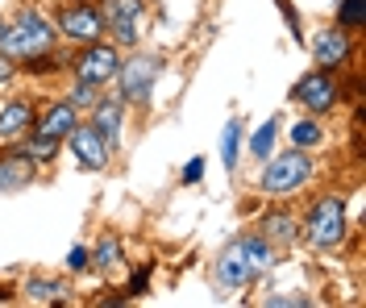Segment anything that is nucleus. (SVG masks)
I'll use <instances>...</instances> for the list:
<instances>
[{"label": "nucleus", "instance_id": "1", "mask_svg": "<svg viewBox=\"0 0 366 308\" xmlns=\"http://www.w3.org/2000/svg\"><path fill=\"white\" fill-rule=\"evenodd\" d=\"M54 42H59V29L46 21L38 9H21L17 21L4 25V34H0V54L13 59V63H25V59H42V54H50Z\"/></svg>", "mask_w": 366, "mask_h": 308}, {"label": "nucleus", "instance_id": "2", "mask_svg": "<svg viewBox=\"0 0 366 308\" xmlns=\"http://www.w3.org/2000/svg\"><path fill=\"white\" fill-rule=\"evenodd\" d=\"M300 234L308 237V246L317 250H337L350 234V213H345V200L337 192H325L312 200L308 217L300 221Z\"/></svg>", "mask_w": 366, "mask_h": 308}, {"label": "nucleus", "instance_id": "3", "mask_svg": "<svg viewBox=\"0 0 366 308\" xmlns=\"http://www.w3.org/2000/svg\"><path fill=\"white\" fill-rule=\"evenodd\" d=\"M308 179H312V154L300 150V146L283 150V154H271L262 163V196H271V200L300 192Z\"/></svg>", "mask_w": 366, "mask_h": 308}, {"label": "nucleus", "instance_id": "4", "mask_svg": "<svg viewBox=\"0 0 366 308\" xmlns=\"http://www.w3.org/2000/svg\"><path fill=\"white\" fill-rule=\"evenodd\" d=\"M159 54H134V59H121V67H117V100L121 104H146L150 92H154V84H159Z\"/></svg>", "mask_w": 366, "mask_h": 308}, {"label": "nucleus", "instance_id": "5", "mask_svg": "<svg viewBox=\"0 0 366 308\" xmlns=\"http://www.w3.org/2000/svg\"><path fill=\"white\" fill-rule=\"evenodd\" d=\"M117 67H121V46L113 42H84V50L71 59V75L84 79V84H96V88H109L117 79Z\"/></svg>", "mask_w": 366, "mask_h": 308}, {"label": "nucleus", "instance_id": "6", "mask_svg": "<svg viewBox=\"0 0 366 308\" xmlns=\"http://www.w3.org/2000/svg\"><path fill=\"white\" fill-rule=\"evenodd\" d=\"M292 100H296L304 113H312V117H320V113H333V109H337V100H342L337 71H320V67L304 71L296 79V88H292Z\"/></svg>", "mask_w": 366, "mask_h": 308}, {"label": "nucleus", "instance_id": "7", "mask_svg": "<svg viewBox=\"0 0 366 308\" xmlns=\"http://www.w3.org/2000/svg\"><path fill=\"white\" fill-rule=\"evenodd\" d=\"M96 9L104 17V29H109L113 46H137L142 21H146V0H100Z\"/></svg>", "mask_w": 366, "mask_h": 308}, {"label": "nucleus", "instance_id": "8", "mask_svg": "<svg viewBox=\"0 0 366 308\" xmlns=\"http://www.w3.org/2000/svg\"><path fill=\"white\" fill-rule=\"evenodd\" d=\"M54 29H59L67 42L84 46V42L104 38V17H100V9L88 4V0H67V4L59 9V17H54Z\"/></svg>", "mask_w": 366, "mask_h": 308}, {"label": "nucleus", "instance_id": "9", "mask_svg": "<svg viewBox=\"0 0 366 308\" xmlns=\"http://www.w3.org/2000/svg\"><path fill=\"white\" fill-rule=\"evenodd\" d=\"M354 34L342 29V25H325L312 34V63H317L320 71H345L350 63H354Z\"/></svg>", "mask_w": 366, "mask_h": 308}, {"label": "nucleus", "instance_id": "10", "mask_svg": "<svg viewBox=\"0 0 366 308\" xmlns=\"http://www.w3.org/2000/svg\"><path fill=\"white\" fill-rule=\"evenodd\" d=\"M67 142H71L75 163L84 167V171H104V167H109V159H113V146H109L100 134H96V129H92V121H88V125L79 121V125L67 134Z\"/></svg>", "mask_w": 366, "mask_h": 308}, {"label": "nucleus", "instance_id": "11", "mask_svg": "<svg viewBox=\"0 0 366 308\" xmlns=\"http://www.w3.org/2000/svg\"><path fill=\"white\" fill-rule=\"evenodd\" d=\"M258 275H254L250 259H246V250H242V242H233L221 250V259H217V284L225 287V292H237V287L254 284Z\"/></svg>", "mask_w": 366, "mask_h": 308}, {"label": "nucleus", "instance_id": "12", "mask_svg": "<svg viewBox=\"0 0 366 308\" xmlns=\"http://www.w3.org/2000/svg\"><path fill=\"white\" fill-rule=\"evenodd\" d=\"M34 100H9V104H0V142H21L25 134L34 129Z\"/></svg>", "mask_w": 366, "mask_h": 308}, {"label": "nucleus", "instance_id": "13", "mask_svg": "<svg viewBox=\"0 0 366 308\" xmlns=\"http://www.w3.org/2000/svg\"><path fill=\"white\" fill-rule=\"evenodd\" d=\"M75 125H79V109H75L71 100H54L42 117L34 121V134H46V138H59V142H67V134L75 129Z\"/></svg>", "mask_w": 366, "mask_h": 308}, {"label": "nucleus", "instance_id": "14", "mask_svg": "<svg viewBox=\"0 0 366 308\" xmlns=\"http://www.w3.org/2000/svg\"><path fill=\"white\" fill-rule=\"evenodd\" d=\"M92 113V129L104 138V142L117 150V138H121V121H125V104L117 100V96H100L96 104L88 109Z\"/></svg>", "mask_w": 366, "mask_h": 308}, {"label": "nucleus", "instance_id": "15", "mask_svg": "<svg viewBox=\"0 0 366 308\" xmlns=\"http://www.w3.org/2000/svg\"><path fill=\"white\" fill-rule=\"evenodd\" d=\"M34 175H38V163H34L25 150L4 154V159H0V196H4V192L29 188V184H34Z\"/></svg>", "mask_w": 366, "mask_h": 308}, {"label": "nucleus", "instance_id": "16", "mask_svg": "<svg viewBox=\"0 0 366 308\" xmlns=\"http://www.w3.org/2000/svg\"><path fill=\"white\" fill-rule=\"evenodd\" d=\"M258 234L267 237L271 246H296L300 242V217L292 213V209H267Z\"/></svg>", "mask_w": 366, "mask_h": 308}, {"label": "nucleus", "instance_id": "17", "mask_svg": "<svg viewBox=\"0 0 366 308\" xmlns=\"http://www.w3.org/2000/svg\"><path fill=\"white\" fill-rule=\"evenodd\" d=\"M242 146H246V121H242V117H229L225 129H221V163H225L229 175H237Z\"/></svg>", "mask_w": 366, "mask_h": 308}, {"label": "nucleus", "instance_id": "18", "mask_svg": "<svg viewBox=\"0 0 366 308\" xmlns=\"http://www.w3.org/2000/svg\"><path fill=\"white\" fill-rule=\"evenodd\" d=\"M67 296H71L67 279H42V275H34L25 284V300H34V304H67Z\"/></svg>", "mask_w": 366, "mask_h": 308}, {"label": "nucleus", "instance_id": "19", "mask_svg": "<svg viewBox=\"0 0 366 308\" xmlns=\"http://www.w3.org/2000/svg\"><path fill=\"white\" fill-rule=\"evenodd\" d=\"M237 242H242V250H246V259H250L254 275H267V271H271L274 262H279L274 246H271V242H267L262 234H242Z\"/></svg>", "mask_w": 366, "mask_h": 308}, {"label": "nucleus", "instance_id": "20", "mask_svg": "<svg viewBox=\"0 0 366 308\" xmlns=\"http://www.w3.org/2000/svg\"><path fill=\"white\" fill-rule=\"evenodd\" d=\"M92 267H100L104 275L117 271V267H121V237H117V234L100 237V242H96V250H92Z\"/></svg>", "mask_w": 366, "mask_h": 308}, {"label": "nucleus", "instance_id": "21", "mask_svg": "<svg viewBox=\"0 0 366 308\" xmlns=\"http://www.w3.org/2000/svg\"><path fill=\"white\" fill-rule=\"evenodd\" d=\"M274 142H279V121H262L258 129H254V138H250V154L258 159V163H267L274 154Z\"/></svg>", "mask_w": 366, "mask_h": 308}, {"label": "nucleus", "instance_id": "22", "mask_svg": "<svg viewBox=\"0 0 366 308\" xmlns=\"http://www.w3.org/2000/svg\"><path fill=\"white\" fill-rule=\"evenodd\" d=\"M59 138H46V134H34V129H29V142L21 146L25 154H29V159H34V163H54V159H59Z\"/></svg>", "mask_w": 366, "mask_h": 308}, {"label": "nucleus", "instance_id": "23", "mask_svg": "<svg viewBox=\"0 0 366 308\" xmlns=\"http://www.w3.org/2000/svg\"><path fill=\"white\" fill-rule=\"evenodd\" d=\"M325 142V129L317 125V117H304L292 125V146H300V150H317V146Z\"/></svg>", "mask_w": 366, "mask_h": 308}, {"label": "nucleus", "instance_id": "24", "mask_svg": "<svg viewBox=\"0 0 366 308\" xmlns=\"http://www.w3.org/2000/svg\"><path fill=\"white\" fill-rule=\"evenodd\" d=\"M337 25L358 34L366 25V0H337Z\"/></svg>", "mask_w": 366, "mask_h": 308}, {"label": "nucleus", "instance_id": "25", "mask_svg": "<svg viewBox=\"0 0 366 308\" xmlns=\"http://www.w3.org/2000/svg\"><path fill=\"white\" fill-rule=\"evenodd\" d=\"M67 100L75 104V109H79V113H84V109H92V104L100 100V88H96V84H84V79H75V84H71V96H67Z\"/></svg>", "mask_w": 366, "mask_h": 308}, {"label": "nucleus", "instance_id": "26", "mask_svg": "<svg viewBox=\"0 0 366 308\" xmlns=\"http://www.w3.org/2000/svg\"><path fill=\"white\" fill-rule=\"evenodd\" d=\"M274 4H279V13H283V21H287V34H292V42H296V46H304V25H300L296 4H292V0H274Z\"/></svg>", "mask_w": 366, "mask_h": 308}, {"label": "nucleus", "instance_id": "27", "mask_svg": "<svg viewBox=\"0 0 366 308\" xmlns=\"http://www.w3.org/2000/svg\"><path fill=\"white\" fill-rule=\"evenodd\" d=\"M63 267H67L71 275H84V271L92 267V250H88V246H71L67 259H63Z\"/></svg>", "mask_w": 366, "mask_h": 308}, {"label": "nucleus", "instance_id": "28", "mask_svg": "<svg viewBox=\"0 0 366 308\" xmlns=\"http://www.w3.org/2000/svg\"><path fill=\"white\" fill-rule=\"evenodd\" d=\"M204 171H208L204 154H196V159H187V163H183V171H179V184H187V188H192V184H200V179H204Z\"/></svg>", "mask_w": 366, "mask_h": 308}, {"label": "nucleus", "instance_id": "29", "mask_svg": "<svg viewBox=\"0 0 366 308\" xmlns=\"http://www.w3.org/2000/svg\"><path fill=\"white\" fill-rule=\"evenodd\" d=\"M146 292H150V267L134 271V279H129V287H125V296L134 300V296H146Z\"/></svg>", "mask_w": 366, "mask_h": 308}, {"label": "nucleus", "instance_id": "30", "mask_svg": "<svg viewBox=\"0 0 366 308\" xmlns=\"http://www.w3.org/2000/svg\"><path fill=\"white\" fill-rule=\"evenodd\" d=\"M13 75H17V63L0 54V88H4V84H13Z\"/></svg>", "mask_w": 366, "mask_h": 308}, {"label": "nucleus", "instance_id": "31", "mask_svg": "<svg viewBox=\"0 0 366 308\" xmlns=\"http://www.w3.org/2000/svg\"><path fill=\"white\" fill-rule=\"evenodd\" d=\"M0 300H4V304H9V300H13V292H9V287H0Z\"/></svg>", "mask_w": 366, "mask_h": 308}, {"label": "nucleus", "instance_id": "32", "mask_svg": "<svg viewBox=\"0 0 366 308\" xmlns=\"http://www.w3.org/2000/svg\"><path fill=\"white\" fill-rule=\"evenodd\" d=\"M0 34H4V21H0Z\"/></svg>", "mask_w": 366, "mask_h": 308}]
</instances>
